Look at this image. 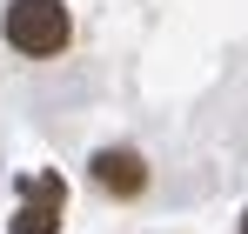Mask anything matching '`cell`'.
Instances as JSON below:
<instances>
[{
	"label": "cell",
	"mask_w": 248,
	"mask_h": 234,
	"mask_svg": "<svg viewBox=\"0 0 248 234\" xmlns=\"http://www.w3.org/2000/svg\"><path fill=\"white\" fill-rule=\"evenodd\" d=\"M81 47V20L67 0H0V54L14 67H61Z\"/></svg>",
	"instance_id": "cell-1"
},
{
	"label": "cell",
	"mask_w": 248,
	"mask_h": 234,
	"mask_svg": "<svg viewBox=\"0 0 248 234\" xmlns=\"http://www.w3.org/2000/svg\"><path fill=\"white\" fill-rule=\"evenodd\" d=\"M81 181H87V194L108 201V207H141V201H155L161 167H155V154L141 141H101V147H87Z\"/></svg>",
	"instance_id": "cell-2"
},
{
	"label": "cell",
	"mask_w": 248,
	"mask_h": 234,
	"mask_svg": "<svg viewBox=\"0 0 248 234\" xmlns=\"http://www.w3.org/2000/svg\"><path fill=\"white\" fill-rule=\"evenodd\" d=\"M61 207L67 201H47V194H27L14 214H7V234H61Z\"/></svg>",
	"instance_id": "cell-3"
},
{
	"label": "cell",
	"mask_w": 248,
	"mask_h": 234,
	"mask_svg": "<svg viewBox=\"0 0 248 234\" xmlns=\"http://www.w3.org/2000/svg\"><path fill=\"white\" fill-rule=\"evenodd\" d=\"M235 234H248V207H242V221H235Z\"/></svg>",
	"instance_id": "cell-4"
}]
</instances>
